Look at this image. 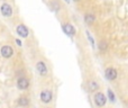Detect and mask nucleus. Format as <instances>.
Wrapping results in <instances>:
<instances>
[{"label": "nucleus", "instance_id": "3", "mask_svg": "<svg viewBox=\"0 0 128 108\" xmlns=\"http://www.w3.org/2000/svg\"><path fill=\"white\" fill-rule=\"evenodd\" d=\"M104 73H106V78L108 80H110V81L116 80L117 79V77H118V72H117V70H116L115 68H108Z\"/></svg>", "mask_w": 128, "mask_h": 108}, {"label": "nucleus", "instance_id": "14", "mask_svg": "<svg viewBox=\"0 0 128 108\" xmlns=\"http://www.w3.org/2000/svg\"><path fill=\"white\" fill-rule=\"evenodd\" d=\"M99 49L101 50V51H104V50L107 49V43H104V42L102 43V42H101V43H100V46H99Z\"/></svg>", "mask_w": 128, "mask_h": 108}, {"label": "nucleus", "instance_id": "15", "mask_svg": "<svg viewBox=\"0 0 128 108\" xmlns=\"http://www.w3.org/2000/svg\"><path fill=\"white\" fill-rule=\"evenodd\" d=\"M86 35H88V38H89V41L91 42V44H92V46H94V41H93V38L91 37V35H90V33L89 32H86Z\"/></svg>", "mask_w": 128, "mask_h": 108}, {"label": "nucleus", "instance_id": "13", "mask_svg": "<svg viewBox=\"0 0 128 108\" xmlns=\"http://www.w3.org/2000/svg\"><path fill=\"white\" fill-rule=\"evenodd\" d=\"M108 98L110 101H115L116 100V97H115V93H114V91L111 90V89H108Z\"/></svg>", "mask_w": 128, "mask_h": 108}, {"label": "nucleus", "instance_id": "9", "mask_svg": "<svg viewBox=\"0 0 128 108\" xmlns=\"http://www.w3.org/2000/svg\"><path fill=\"white\" fill-rule=\"evenodd\" d=\"M12 54H14V51H12V49H11L10 46H8V45H6V46H2V49H1V55L4 57L8 59V57H10Z\"/></svg>", "mask_w": 128, "mask_h": 108}, {"label": "nucleus", "instance_id": "6", "mask_svg": "<svg viewBox=\"0 0 128 108\" xmlns=\"http://www.w3.org/2000/svg\"><path fill=\"white\" fill-rule=\"evenodd\" d=\"M17 34L20 36V37H27L28 36V29H27V27L25 26V25H19V26H17Z\"/></svg>", "mask_w": 128, "mask_h": 108}, {"label": "nucleus", "instance_id": "7", "mask_svg": "<svg viewBox=\"0 0 128 108\" xmlns=\"http://www.w3.org/2000/svg\"><path fill=\"white\" fill-rule=\"evenodd\" d=\"M28 86H29V81L26 79V78H20V79H18L17 87L20 89V90H25V89H27Z\"/></svg>", "mask_w": 128, "mask_h": 108}, {"label": "nucleus", "instance_id": "8", "mask_svg": "<svg viewBox=\"0 0 128 108\" xmlns=\"http://www.w3.org/2000/svg\"><path fill=\"white\" fill-rule=\"evenodd\" d=\"M1 14L4 17H10L11 14H12V9L8 4H4L1 6Z\"/></svg>", "mask_w": 128, "mask_h": 108}, {"label": "nucleus", "instance_id": "1", "mask_svg": "<svg viewBox=\"0 0 128 108\" xmlns=\"http://www.w3.org/2000/svg\"><path fill=\"white\" fill-rule=\"evenodd\" d=\"M94 102L98 107H104L107 102V97L104 96V93H102L101 91H98L97 93L94 95Z\"/></svg>", "mask_w": 128, "mask_h": 108}, {"label": "nucleus", "instance_id": "5", "mask_svg": "<svg viewBox=\"0 0 128 108\" xmlns=\"http://www.w3.org/2000/svg\"><path fill=\"white\" fill-rule=\"evenodd\" d=\"M63 31H64V33L68 36H74L75 35V28L71 24H64L63 25Z\"/></svg>", "mask_w": 128, "mask_h": 108}, {"label": "nucleus", "instance_id": "18", "mask_svg": "<svg viewBox=\"0 0 128 108\" xmlns=\"http://www.w3.org/2000/svg\"><path fill=\"white\" fill-rule=\"evenodd\" d=\"M75 1H80V0H75Z\"/></svg>", "mask_w": 128, "mask_h": 108}, {"label": "nucleus", "instance_id": "10", "mask_svg": "<svg viewBox=\"0 0 128 108\" xmlns=\"http://www.w3.org/2000/svg\"><path fill=\"white\" fill-rule=\"evenodd\" d=\"M84 20H86V24L91 25V24H93V23H94L96 17L92 15V14H86V15L84 16Z\"/></svg>", "mask_w": 128, "mask_h": 108}, {"label": "nucleus", "instance_id": "11", "mask_svg": "<svg viewBox=\"0 0 128 108\" xmlns=\"http://www.w3.org/2000/svg\"><path fill=\"white\" fill-rule=\"evenodd\" d=\"M98 89H99V84L97 83L96 81H90L89 82V90L90 91H97Z\"/></svg>", "mask_w": 128, "mask_h": 108}, {"label": "nucleus", "instance_id": "4", "mask_svg": "<svg viewBox=\"0 0 128 108\" xmlns=\"http://www.w3.org/2000/svg\"><path fill=\"white\" fill-rule=\"evenodd\" d=\"M36 69H37L38 73H40V75H46L47 74V66L43 61L37 62V64H36Z\"/></svg>", "mask_w": 128, "mask_h": 108}, {"label": "nucleus", "instance_id": "16", "mask_svg": "<svg viewBox=\"0 0 128 108\" xmlns=\"http://www.w3.org/2000/svg\"><path fill=\"white\" fill-rule=\"evenodd\" d=\"M16 43H17V45H18V46H22V42H20L19 40H16Z\"/></svg>", "mask_w": 128, "mask_h": 108}, {"label": "nucleus", "instance_id": "2", "mask_svg": "<svg viewBox=\"0 0 128 108\" xmlns=\"http://www.w3.org/2000/svg\"><path fill=\"white\" fill-rule=\"evenodd\" d=\"M53 99V93L51 90H43L40 92V100H42L44 104H48L52 101Z\"/></svg>", "mask_w": 128, "mask_h": 108}, {"label": "nucleus", "instance_id": "12", "mask_svg": "<svg viewBox=\"0 0 128 108\" xmlns=\"http://www.w3.org/2000/svg\"><path fill=\"white\" fill-rule=\"evenodd\" d=\"M18 104H19L20 106L25 107L29 104V100H28V98H26V97H20L19 100H18Z\"/></svg>", "mask_w": 128, "mask_h": 108}, {"label": "nucleus", "instance_id": "17", "mask_svg": "<svg viewBox=\"0 0 128 108\" xmlns=\"http://www.w3.org/2000/svg\"><path fill=\"white\" fill-rule=\"evenodd\" d=\"M65 1H66V2H70V0H65Z\"/></svg>", "mask_w": 128, "mask_h": 108}]
</instances>
